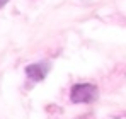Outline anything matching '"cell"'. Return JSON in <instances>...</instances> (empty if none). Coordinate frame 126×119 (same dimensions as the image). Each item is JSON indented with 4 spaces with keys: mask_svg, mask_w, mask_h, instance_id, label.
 <instances>
[{
    "mask_svg": "<svg viewBox=\"0 0 126 119\" xmlns=\"http://www.w3.org/2000/svg\"><path fill=\"white\" fill-rule=\"evenodd\" d=\"M49 70H51V63H48V61L31 63L26 66V75L32 82H41V80H44V77L48 75Z\"/></svg>",
    "mask_w": 126,
    "mask_h": 119,
    "instance_id": "7a4b0ae2",
    "label": "cell"
},
{
    "mask_svg": "<svg viewBox=\"0 0 126 119\" xmlns=\"http://www.w3.org/2000/svg\"><path fill=\"white\" fill-rule=\"evenodd\" d=\"M97 99V87L92 83H77L72 87L70 100L73 104H90Z\"/></svg>",
    "mask_w": 126,
    "mask_h": 119,
    "instance_id": "6da1fadb",
    "label": "cell"
},
{
    "mask_svg": "<svg viewBox=\"0 0 126 119\" xmlns=\"http://www.w3.org/2000/svg\"><path fill=\"white\" fill-rule=\"evenodd\" d=\"M7 2H9V0H0V9H2V7H3V5H5Z\"/></svg>",
    "mask_w": 126,
    "mask_h": 119,
    "instance_id": "3957f363",
    "label": "cell"
}]
</instances>
